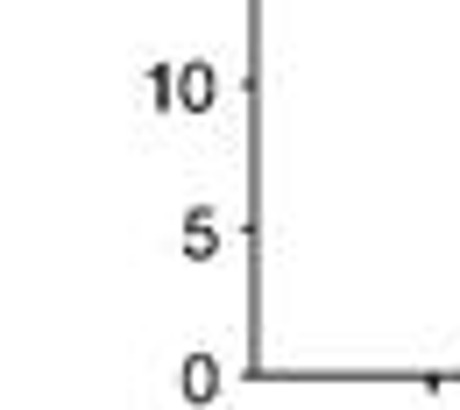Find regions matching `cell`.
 Masks as SVG:
<instances>
[{
	"instance_id": "6da1fadb",
	"label": "cell",
	"mask_w": 460,
	"mask_h": 410,
	"mask_svg": "<svg viewBox=\"0 0 460 410\" xmlns=\"http://www.w3.org/2000/svg\"><path fill=\"white\" fill-rule=\"evenodd\" d=\"M184 382H191V397H206V389H213V382H220V375H213V368H206V361H191V375H184Z\"/></svg>"
}]
</instances>
